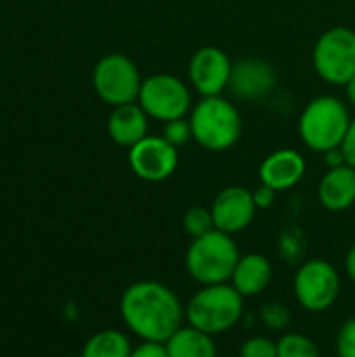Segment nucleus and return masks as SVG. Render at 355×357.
Listing matches in <instances>:
<instances>
[{
	"instance_id": "f257e3e1",
	"label": "nucleus",
	"mask_w": 355,
	"mask_h": 357,
	"mask_svg": "<svg viewBox=\"0 0 355 357\" xmlns=\"http://www.w3.org/2000/svg\"><path fill=\"white\" fill-rule=\"evenodd\" d=\"M119 314L130 333L153 343H165L186 320L180 297L174 289L157 280L130 284L119 299Z\"/></svg>"
},
{
	"instance_id": "f03ea898",
	"label": "nucleus",
	"mask_w": 355,
	"mask_h": 357,
	"mask_svg": "<svg viewBox=\"0 0 355 357\" xmlns=\"http://www.w3.org/2000/svg\"><path fill=\"white\" fill-rule=\"evenodd\" d=\"M192 140L211 153L232 149L243 134V119L236 105L224 96H203L188 113Z\"/></svg>"
},
{
	"instance_id": "7ed1b4c3",
	"label": "nucleus",
	"mask_w": 355,
	"mask_h": 357,
	"mask_svg": "<svg viewBox=\"0 0 355 357\" xmlns=\"http://www.w3.org/2000/svg\"><path fill=\"white\" fill-rule=\"evenodd\" d=\"M186 324L216 337L232 331L245 314V297L230 284L201 287L186 303Z\"/></svg>"
},
{
	"instance_id": "20e7f679",
	"label": "nucleus",
	"mask_w": 355,
	"mask_h": 357,
	"mask_svg": "<svg viewBox=\"0 0 355 357\" xmlns=\"http://www.w3.org/2000/svg\"><path fill=\"white\" fill-rule=\"evenodd\" d=\"M349 105L337 96L322 94L312 98L299 117V138L314 153L339 149L352 123Z\"/></svg>"
},
{
	"instance_id": "39448f33",
	"label": "nucleus",
	"mask_w": 355,
	"mask_h": 357,
	"mask_svg": "<svg viewBox=\"0 0 355 357\" xmlns=\"http://www.w3.org/2000/svg\"><path fill=\"white\" fill-rule=\"evenodd\" d=\"M239 259L241 253L232 234L211 230L199 238H192L186 249L184 266L195 282L207 287L230 282Z\"/></svg>"
},
{
	"instance_id": "423d86ee",
	"label": "nucleus",
	"mask_w": 355,
	"mask_h": 357,
	"mask_svg": "<svg viewBox=\"0 0 355 357\" xmlns=\"http://www.w3.org/2000/svg\"><path fill=\"white\" fill-rule=\"evenodd\" d=\"M314 71L333 86H345L355 75V29L337 25L326 29L314 44Z\"/></svg>"
},
{
	"instance_id": "0eeeda50",
	"label": "nucleus",
	"mask_w": 355,
	"mask_h": 357,
	"mask_svg": "<svg viewBox=\"0 0 355 357\" xmlns=\"http://www.w3.org/2000/svg\"><path fill=\"white\" fill-rule=\"evenodd\" d=\"M138 105L149 115V119L167 123L188 117L192 109V98L188 86L178 75L155 73L142 79Z\"/></svg>"
},
{
	"instance_id": "6e6552de",
	"label": "nucleus",
	"mask_w": 355,
	"mask_h": 357,
	"mask_svg": "<svg viewBox=\"0 0 355 357\" xmlns=\"http://www.w3.org/2000/svg\"><path fill=\"white\" fill-rule=\"evenodd\" d=\"M92 86L98 98L111 107L138 100L142 77L136 63L119 52L105 54L92 71Z\"/></svg>"
},
{
	"instance_id": "1a4fd4ad",
	"label": "nucleus",
	"mask_w": 355,
	"mask_h": 357,
	"mask_svg": "<svg viewBox=\"0 0 355 357\" xmlns=\"http://www.w3.org/2000/svg\"><path fill=\"white\" fill-rule=\"evenodd\" d=\"M293 293L305 312L322 314L337 303L341 293V276L331 261L308 259L295 272Z\"/></svg>"
},
{
	"instance_id": "9d476101",
	"label": "nucleus",
	"mask_w": 355,
	"mask_h": 357,
	"mask_svg": "<svg viewBox=\"0 0 355 357\" xmlns=\"http://www.w3.org/2000/svg\"><path fill=\"white\" fill-rule=\"evenodd\" d=\"M130 169L144 182H163L178 167V149L163 136H146L128 151Z\"/></svg>"
},
{
	"instance_id": "9b49d317",
	"label": "nucleus",
	"mask_w": 355,
	"mask_h": 357,
	"mask_svg": "<svg viewBox=\"0 0 355 357\" xmlns=\"http://www.w3.org/2000/svg\"><path fill=\"white\" fill-rule=\"evenodd\" d=\"M232 75V61L226 50L218 46H201L188 63V79L203 96H222L228 90Z\"/></svg>"
},
{
	"instance_id": "f8f14e48",
	"label": "nucleus",
	"mask_w": 355,
	"mask_h": 357,
	"mask_svg": "<svg viewBox=\"0 0 355 357\" xmlns=\"http://www.w3.org/2000/svg\"><path fill=\"white\" fill-rule=\"evenodd\" d=\"M276 84H278V75L272 63L259 56H245L232 63L228 92L239 100L259 102L272 94Z\"/></svg>"
},
{
	"instance_id": "ddd939ff",
	"label": "nucleus",
	"mask_w": 355,
	"mask_h": 357,
	"mask_svg": "<svg viewBox=\"0 0 355 357\" xmlns=\"http://www.w3.org/2000/svg\"><path fill=\"white\" fill-rule=\"evenodd\" d=\"M211 215H213V226L220 232L226 234H239L247 230L257 213L253 192L245 186H226L222 188L213 203H211Z\"/></svg>"
},
{
	"instance_id": "4468645a",
	"label": "nucleus",
	"mask_w": 355,
	"mask_h": 357,
	"mask_svg": "<svg viewBox=\"0 0 355 357\" xmlns=\"http://www.w3.org/2000/svg\"><path fill=\"white\" fill-rule=\"evenodd\" d=\"M305 176V159L295 149H278L259 165V182L276 192L295 188Z\"/></svg>"
},
{
	"instance_id": "2eb2a0df",
	"label": "nucleus",
	"mask_w": 355,
	"mask_h": 357,
	"mask_svg": "<svg viewBox=\"0 0 355 357\" xmlns=\"http://www.w3.org/2000/svg\"><path fill=\"white\" fill-rule=\"evenodd\" d=\"M318 201L326 211L341 213L355 203V169L352 165L331 167L318 184Z\"/></svg>"
},
{
	"instance_id": "dca6fc26",
	"label": "nucleus",
	"mask_w": 355,
	"mask_h": 357,
	"mask_svg": "<svg viewBox=\"0 0 355 357\" xmlns=\"http://www.w3.org/2000/svg\"><path fill=\"white\" fill-rule=\"evenodd\" d=\"M107 132L115 144L132 149L136 142L149 136V115L138 102L113 107L107 119Z\"/></svg>"
},
{
	"instance_id": "f3484780",
	"label": "nucleus",
	"mask_w": 355,
	"mask_h": 357,
	"mask_svg": "<svg viewBox=\"0 0 355 357\" xmlns=\"http://www.w3.org/2000/svg\"><path fill=\"white\" fill-rule=\"evenodd\" d=\"M272 282V264L262 253H247L241 255L230 284L247 299L262 295Z\"/></svg>"
},
{
	"instance_id": "a211bd4d",
	"label": "nucleus",
	"mask_w": 355,
	"mask_h": 357,
	"mask_svg": "<svg viewBox=\"0 0 355 357\" xmlns=\"http://www.w3.org/2000/svg\"><path fill=\"white\" fill-rule=\"evenodd\" d=\"M169 357H218V345L213 343V337L184 324L180 331H176L165 341Z\"/></svg>"
},
{
	"instance_id": "6ab92c4d",
	"label": "nucleus",
	"mask_w": 355,
	"mask_h": 357,
	"mask_svg": "<svg viewBox=\"0 0 355 357\" xmlns=\"http://www.w3.org/2000/svg\"><path fill=\"white\" fill-rule=\"evenodd\" d=\"M130 339L119 331H100L90 337L82 349V357H130L132 356Z\"/></svg>"
},
{
	"instance_id": "aec40b11",
	"label": "nucleus",
	"mask_w": 355,
	"mask_h": 357,
	"mask_svg": "<svg viewBox=\"0 0 355 357\" xmlns=\"http://www.w3.org/2000/svg\"><path fill=\"white\" fill-rule=\"evenodd\" d=\"M278 357H320L318 345L301 335V333H287L276 341Z\"/></svg>"
},
{
	"instance_id": "412c9836",
	"label": "nucleus",
	"mask_w": 355,
	"mask_h": 357,
	"mask_svg": "<svg viewBox=\"0 0 355 357\" xmlns=\"http://www.w3.org/2000/svg\"><path fill=\"white\" fill-rule=\"evenodd\" d=\"M182 228L190 238H199V236L216 230L211 209L201 207V205H195V207L186 209V213L182 215Z\"/></svg>"
},
{
	"instance_id": "4be33fe9",
	"label": "nucleus",
	"mask_w": 355,
	"mask_h": 357,
	"mask_svg": "<svg viewBox=\"0 0 355 357\" xmlns=\"http://www.w3.org/2000/svg\"><path fill=\"white\" fill-rule=\"evenodd\" d=\"M169 144H174L176 149L184 146L188 140H192V130H190V121L188 117L182 119H174L163 123V134H161Z\"/></svg>"
},
{
	"instance_id": "5701e85b",
	"label": "nucleus",
	"mask_w": 355,
	"mask_h": 357,
	"mask_svg": "<svg viewBox=\"0 0 355 357\" xmlns=\"http://www.w3.org/2000/svg\"><path fill=\"white\" fill-rule=\"evenodd\" d=\"M259 318H262L264 326L272 328V331H282L291 322V314L282 303H266L259 312Z\"/></svg>"
},
{
	"instance_id": "b1692460",
	"label": "nucleus",
	"mask_w": 355,
	"mask_h": 357,
	"mask_svg": "<svg viewBox=\"0 0 355 357\" xmlns=\"http://www.w3.org/2000/svg\"><path fill=\"white\" fill-rule=\"evenodd\" d=\"M239 357H278V347L268 337H251L241 345Z\"/></svg>"
},
{
	"instance_id": "393cba45",
	"label": "nucleus",
	"mask_w": 355,
	"mask_h": 357,
	"mask_svg": "<svg viewBox=\"0 0 355 357\" xmlns=\"http://www.w3.org/2000/svg\"><path fill=\"white\" fill-rule=\"evenodd\" d=\"M337 354L339 357H355V318L347 320L337 335Z\"/></svg>"
},
{
	"instance_id": "a878e982",
	"label": "nucleus",
	"mask_w": 355,
	"mask_h": 357,
	"mask_svg": "<svg viewBox=\"0 0 355 357\" xmlns=\"http://www.w3.org/2000/svg\"><path fill=\"white\" fill-rule=\"evenodd\" d=\"M130 357H169L165 343H153V341H142L132 349Z\"/></svg>"
},
{
	"instance_id": "bb28decb",
	"label": "nucleus",
	"mask_w": 355,
	"mask_h": 357,
	"mask_svg": "<svg viewBox=\"0 0 355 357\" xmlns=\"http://www.w3.org/2000/svg\"><path fill=\"white\" fill-rule=\"evenodd\" d=\"M276 190H272L270 186H266V184H259L255 190H253V201H255V207L257 209H268V207H272L274 205V201H276Z\"/></svg>"
},
{
	"instance_id": "cd10ccee",
	"label": "nucleus",
	"mask_w": 355,
	"mask_h": 357,
	"mask_svg": "<svg viewBox=\"0 0 355 357\" xmlns=\"http://www.w3.org/2000/svg\"><path fill=\"white\" fill-rule=\"evenodd\" d=\"M341 151L345 153V159H347V165H352L355 169V115L349 123V130L343 138V144H341Z\"/></svg>"
},
{
	"instance_id": "c85d7f7f",
	"label": "nucleus",
	"mask_w": 355,
	"mask_h": 357,
	"mask_svg": "<svg viewBox=\"0 0 355 357\" xmlns=\"http://www.w3.org/2000/svg\"><path fill=\"white\" fill-rule=\"evenodd\" d=\"M324 161H326V167H341V165H347V159H345V153L339 149H333V151H326L324 153Z\"/></svg>"
},
{
	"instance_id": "c756f323",
	"label": "nucleus",
	"mask_w": 355,
	"mask_h": 357,
	"mask_svg": "<svg viewBox=\"0 0 355 357\" xmlns=\"http://www.w3.org/2000/svg\"><path fill=\"white\" fill-rule=\"evenodd\" d=\"M345 274H347V278L355 284V245L347 251V255H345Z\"/></svg>"
},
{
	"instance_id": "7c9ffc66",
	"label": "nucleus",
	"mask_w": 355,
	"mask_h": 357,
	"mask_svg": "<svg viewBox=\"0 0 355 357\" xmlns=\"http://www.w3.org/2000/svg\"><path fill=\"white\" fill-rule=\"evenodd\" d=\"M345 88V98H347V105L349 107H354L355 109V75L343 86Z\"/></svg>"
}]
</instances>
